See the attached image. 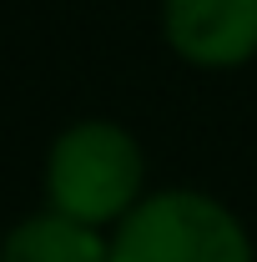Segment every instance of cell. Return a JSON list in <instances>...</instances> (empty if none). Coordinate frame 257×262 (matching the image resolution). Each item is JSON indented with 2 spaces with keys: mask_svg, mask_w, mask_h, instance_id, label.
I'll return each mask as SVG.
<instances>
[{
  "mask_svg": "<svg viewBox=\"0 0 257 262\" xmlns=\"http://www.w3.org/2000/svg\"><path fill=\"white\" fill-rule=\"evenodd\" d=\"M106 257H111V242L101 237V227H86L61 212H35L26 222H15L0 242V262H106Z\"/></svg>",
  "mask_w": 257,
  "mask_h": 262,
  "instance_id": "4",
  "label": "cell"
},
{
  "mask_svg": "<svg viewBox=\"0 0 257 262\" xmlns=\"http://www.w3.org/2000/svg\"><path fill=\"white\" fill-rule=\"evenodd\" d=\"M146 162L126 126L116 121H76L56 136L46 157V196L51 212L76 217L86 227L121 222L141 202Z\"/></svg>",
  "mask_w": 257,
  "mask_h": 262,
  "instance_id": "1",
  "label": "cell"
},
{
  "mask_svg": "<svg viewBox=\"0 0 257 262\" xmlns=\"http://www.w3.org/2000/svg\"><path fill=\"white\" fill-rule=\"evenodd\" d=\"M106 262H252L247 227L207 192H152L116 222Z\"/></svg>",
  "mask_w": 257,
  "mask_h": 262,
  "instance_id": "2",
  "label": "cell"
},
{
  "mask_svg": "<svg viewBox=\"0 0 257 262\" xmlns=\"http://www.w3.org/2000/svg\"><path fill=\"white\" fill-rule=\"evenodd\" d=\"M161 31L182 61L232 71L257 56V0H161Z\"/></svg>",
  "mask_w": 257,
  "mask_h": 262,
  "instance_id": "3",
  "label": "cell"
}]
</instances>
